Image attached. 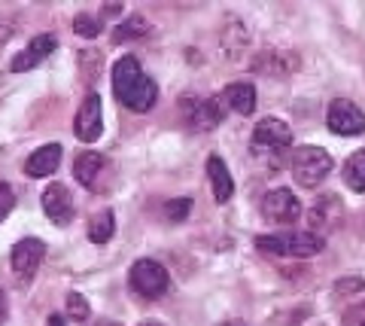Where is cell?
<instances>
[{
	"label": "cell",
	"mask_w": 365,
	"mask_h": 326,
	"mask_svg": "<svg viewBox=\"0 0 365 326\" xmlns=\"http://www.w3.org/2000/svg\"><path fill=\"white\" fill-rule=\"evenodd\" d=\"M113 95H116L119 104L128 107L131 113H146V110L155 107L158 88L150 76L143 73V67L134 55H122V58L113 64Z\"/></svg>",
	"instance_id": "6da1fadb"
},
{
	"label": "cell",
	"mask_w": 365,
	"mask_h": 326,
	"mask_svg": "<svg viewBox=\"0 0 365 326\" xmlns=\"http://www.w3.org/2000/svg\"><path fill=\"white\" fill-rule=\"evenodd\" d=\"M256 247L268 256H289V260H307L323 253L326 238L314 232H283V235H259Z\"/></svg>",
	"instance_id": "7a4b0ae2"
},
{
	"label": "cell",
	"mask_w": 365,
	"mask_h": 326,
	"mask_svg": "<svg viewBox=\"0 0 365 326\" xmlns=\"http://www.w3.org/2000/svg\"><path fill=\"white\" fill-rule=\"evenodd\" d=\"M289 171L292 180L304 189H317L332 171V156L323 147H314V143H304V147H295L289 156Z\"/></svg>",
	"instance_id": "3957f363"
},
{
	"label": "cell",
	"mask_w": 365,
	"mask_h": 326,
	"mask_svg": "<svg viewBox=\"0 0 365 326\" xmlns=\"http://www.w3.org/2000/svg\"><path fill=\"white\" fill-rule=\"evenodd\" d=\"M131 290L134 293H140L146 299H158V296H165L168 290H170V275H168V268L162 263H155V260H137L131 265Z\"/></svg>",
	"instance_id": "277c9868"
},
{
	"label": "cell",
	"mask_w": 365,
	"mask_h": 326,
	"mask_svg": "<svg viewBox=\"0 0 365 326\" xmlns=\"http://www.w3.org/2000/svg\"><path fill=\"white\" fill-rule=\"evenodd\" d=\"M182 119L195 131H210L225 119V101L222 98H182L180 101Z\"/></svg>",
	"instance_id": "5b68a950"
},
{
	"label": "cell",
	"mask_w": 365,
	"mask_h": 326,
	"mask_svg": "<svg viewBox=\"0 0 365 326\" xmlns=\"http://www.w3.org/2000/svg\"><path fill=\"white\" fill-rule=\"evenodd\" d=\"M292 147V131L283 119H262L253 128V153L256 156H280Z\"/></svg>",
	"instance_id": "8992f818"
},
{
	"label": "cell",
	"mask_w": 365,
	"mask_h": 326,
	"mask_svg": "<svg viewBox=\"0 0 365 326\" xmlns=\"http://www.w3.org/2000/svg\"><path fill=\"white\" fill-rule=\"evenodd\" d=\"M326 126L332 134H341V138H353V134H362L365 131V113L347 98H335L329 104V113H326Z\"/></svg>",
	"instance_id": "52a82bcc"
},
{
	"label": "cell",
	"mask_w": 365,
	"mask_h": 326,
	"mask_svg": "<svg viewBox=\"0 0 365 326\" xmlns=\"http://www.w3.org/2000/svg\"><path fill=\"white\" fill-rule=\"evenodd\" d=\"M259 210H262V217H265V220L287 226V223H295L302 217V201L292 195V189L280 186V189H271V193L262 195Z\"/></svg>",
	"instance_id": "ba28073f"
},
{
	"label": "cell",
	"mask_w": 365,
	"mask_h": 326,
	"mask_svg": "<svg viewBox=\"0 0 365 326\" xmlns=\"http://www.w3.org/2000/svg\"><path fill=\"white\" fill-rule=\"evenodd\" d=\"M101 131H104V110H101V95L98 92H88L86 101L76 110L73 134L83 143H95L101 138Z\"/></svg>",
	"instance_id": "9c48e42d"
},
{
	"label": "cell",
	"mask_w": 365,
	"mask_h": 326,
	"mask_svg": "<svg viewBox=\"0 0 365 326\" xmlns=\"http://www.w3.org/2000/svg\"><path fill=\"white\" fill-rule=\"evenodd\" d=\"M46 256V244L40 238H21L16 247H13V256H9V263H13V275L16 280L21 284H28V280L37 275V268Z\"/></svg>",
	"instance_id": "30bf717a"
},
{
	"label": "cell",
	"mask_w": 365,
	"mask_h": 326,
	"mask_svg": "<svg viewBox=\"0 0 365 326\" xmlns=\"http://www.w3.org/2000/svg\"><path fill=\"white\" fill-rule=\"evenodd\" d=\"M299 55L292 49H265V52H256L253 58V71L259 73H268L274 80H283V76H289L299 71Z\"/></svg>",
	"instance_id": "8fae6325"
},
{
	"label": "cell",
	"mask_w": 365,
	"mask_h": 326,
	"mask_svg": "<svg viewBox=\"0 0 365 326\" xmlns=\"http://www.w3.org/2000/svg\"><path fill=\"white\" fill-rule=\"evenodd\" d=\"M43 210H46V217H49L55 226H67V223L73 220L76 208H73V198H71V193H67L64 183H49V186H46Z\"/></svg>",
	"instance_id": "7c38bea8"
},
{
	"label": "cell",
	"mask_w": 365,
	"mask_h": 326,
	"mask_svg": "<svg viewBox=\"0 0 365 326\" xmlns=\"http://www.w3.org/2000/svg\"><path fill=\"white\" fill-rule=\"evenodd\" d=\"M58 49V37H52V34H40V37H34L28 43L25 52H19L13 61H9V71L13 73H21V71H34L40 61H46L49 55Z\"/></svg>",
	"instance_id": "4fadbf2b"
},
{
	"label": "cell",
	"mask_w": 365,
	"mask_h": 326,
	"mask_svg": "<svg viewBox=\"0 0 365 326\" xmlns=\"http://www.w3.org/2000/svg\"><path fill=\"white\" fill-rule=\"evenodd\" d=\"M104 171H107V159L101 153H95V150H86V153H79L73 159V177L86 189H98Z\"/></svg>",
	"instance_id": "5bb4252c"
},
{
	"label": "cell",
	"mask_w": 365,
	"mask_h": 326,
	"mask_svg": "<svg viewBox=\"0 0 365 326\" xmlns=\"http://www.w3.org/2000/svg\"><path fill=\"white\" fill-rule=\"evenodd\" d=\"M58 165H61V143H46V147L34 150L25 159V174L40 180L58 171Z\"/></svg>",
	"instance_id": "9a60e30c"
},
{
	"label": "cell",
	"mask_w": 365,
	"mask_h": 326,
	"mask_svg": "<svg viewBox=\"0 0 365 326\" xmlns=\"http://www.w3.org/2000/svg\"><path fill=\"white\" fill-rule=\"evenodd\" d=\"M207 180H210L213 198L220 201V205L232 201V195H235V180H232V174H228V168H225V162L220 159V156H210V159H207Z\"/></svg>",
	"instance_id": "2e32d148"
},
{
	"label": "cell",
	"mask_w": 365,
	"mask_h": 326,
	"mask_svg": "<svg viewBox=\"0 0 365 326\" xmlns=\"http://www.w3.org/2000/svg\"><path fill=\"white\" fill-rule=\"evenodd\" d=\"M338 217H341V210H338V198L335 195H323L314 205V210H311V229L307 232H314V235H319V238H326V232L335 226L338 223Z\"/></svg>",
	"instance_id": "e0dca14e"
},
{
	"label": "cell",
	"mask_w": 365,
	"mask_h": 326,
	"mask_svg": "<svg viewBox=\"0 0 365 326\" xmlns=\"http://www.w3.org/2000/svg\"><path fill=\"white\" fill-rule=\"evenodd\" d=\"M222 101H225L228 110H235V113H241V116H250L256 110V86L253 83H232V86H225Z\"/></svg>",
	"instance_id": "ac0fdd59"
},
{
	"label": "cell",
	"mask_w": 365,
	"mask_h": 326,
	"mask_svg": "<svg viewBox=\"0 0 365 326\" xmlns=\"http://www.w3.org/2000/svg\"><path fill=\"white\" fill-rule=\"evenodd\" d=\"M222 46L228 52V58H241V52L250 49V31L241 19H235V16H228L225 19V28H222Z\"/></svg>",
	"instance_id": "d6986e66"
},
{
	"label": "cell",
	"mask_w": 365,
	"mask_h": 326,
	"mask_svg": "<svg viewBox=\"0 0 365 326\" xmlns=\"http://www.w3.org/2000/svg\"><path fill=\"white\" fill-rule=\"evenodd\" d=\"M113 232H116V213L110 208H104L101 213H95L88 223V241L91 244H107L113 238Z\"/></svg>",
	"instance_id": "ffe728a7"
},
{
	"label": "cell",
	"mask_w": 365,
	"mask_h": 326,
	"mask_svg": "<svg viewBox=\"0 0 365 326\" xmlns=\"http://www.w3.org/2000/svg\"><path fill=\"white\" fill-rule=\"evenodd\" d=\"M344 183L353 193H365V150H356L344 162Z\"/></svg>",
	"instance_id": "44dd1931"
},
{
	"label": "cell",
	"mask_w": 365,
	"mask_h": 326,
	"mask_svg": "<svg viewBox=\"0 0 365 326\" xmlns=\"http://www.w3.org/2000/svg\"><path fill=\"white\" fill-rule=\"evenodd\" d=\"M146 34H150V21H146L143 16H131V19H125L116 31H113V40L128 43V40H137V37H146Z\"/></svg>",
	"instance_id": "7402d4cb"
},
{
	"label": "cell",
	"mask_w": 365,
	"mask_h": 326,
	"mask_svg": "<svg viewBox=\"0 0 365 326\" xmlns=\"http://www.w3.org/2000/svg\"><path fill=\"white\" fill-rule=\"evenodd\" d=\"M73 31L79 34V37H98L101 31V19H95V16H88V13H79L76 19H73Z\"/></svg>",
	"instance_id": "603a6c76"
},
{
	"label": "cell",
	"mask_w": 365,
	"mask_h": 326,
	"mask_svg": "<svg viewBox=\"0 0 365 326\" xmlns=\"http://www.w3.org/2000/svg\"><path fill=\"white\" fill-rule=\"evenodd\" d=\"M64 308H67V317H73V320H88V314H91V308H88V302H86L83 293H71V296H67Z\"/></svg>",
	"instance_id": "cb8c5ba5"
},
{
	"label": "cell",
	"mask_w": 365,
	"mask_h": 326,
	"mask_svg": "<svg viewBox=\"0 0 365 326\" xmlns=\"http://www.w3.org/2000/svg\"><path fill=\"white\" fill-rule=\"evenodd\" d=\"M362 287H365V280H362L359 275L335 280V293H338V296H359V293H362Z\"/></svg>",
	"instance_id": "d4e9b609"
},
{
	"label": "cell",
	"mask_w": 365,
	"mask_h": 326,
	"mask_svg": "<svg viewBox=\"0 0 365 326\" xmlns=\"http://www.w3.org/2000/svg\"><path fill=\"white\" fill-rule=\"evenodd\" d=\"M189 210H192V198H174L170 205L165 208V213H168V220L170 223H182L189 217Z\"/></svg>",
	"instance_id": "484cf974"
},
{
	"label": "cell",
	"mask_w": 365,
	"mask_h": 326,
	"mask_svg": "<svg viewBox=\"0 0 365 326\" xmlns=\"http://www.w3.org/2000/svg\"><path fill=\"white\" fill-rule=\"evenodd\" d=\"M341 326H365V302H356L341 314Z\"/></svg>",
	"instance_id": "4316f807"
},
{
	"label": "cell",
	"mask_w": 365,
	"mask_h": 326,
	"mask_svg": "<svg viewBox=\"0 0 365 326\" xmlns=\"http://www.w3.org/2000/svg\"><path fill=\"white\" fill-rule=\"evenodd\" d=\"M13 205H16V193H13V186L0 180V223H4V220L9 217V210H13Z\"/></svg>",
	"instance_id": "83f0119b"
},
{
	"label": "cell",
	"mask_w": 365,
	"mask_h": 326,
	"mask_svg": "<svg viewBox=\"0 0 365 326\" xmlns=\"http://www.w3.org/2000/svg\"><path fill=\"white\" fill-rule=\"evenodd\" d=\"M6 314H9V302H6V293L0 290V323L6 320Z\"/></svg>",
	"instance_id": "f1b7e54d"
},
{
	"label": "cell",
	"mask_w": 365,
	"mask_h": 326,
	"mask_svg": "<svg viewBox=\"0 0 365 326\" xmlns=\"http://www.w3.org/2000/svg\"><path fill=\"white\" fill-rule=\"evenodd\" d=\"M49 326H67V323H64L61 314H52V317H49Z\"/></svg>",
	"instance_id": "f546056e"
},
{
	"label": "cell",
	"mask_w": 365,
	"mask_h": 326,
	"mask_svg": "<svg viewBox=\"0 0 365 326\" xmlns=\"http://www.w3.org/2000/svg\"><path fill=\"white\" fill-rule=\"evenodd\" d=\"M91 326H122V323H116V320H95Z\"/></svg>",
	"instance_id": "4dcf8cb0"
},
{
	"label": "cell",
	"mask_w": 365,
	"mask_h": 326,
	"mask_svg": "<svg viewBox=\"0 0 365 326\" xmlns=\"http://www.w3.org/2000/svg\"><path fill=\"white\" fill-rule=\"evenodd\" d=\"M220 326H247L244 320H225V323H220Z\"/></svg>",
	"instance_id": "1f68e13d"
},
{
	"label": "cell",
	"mask_w": 365,
	"mask_h": 326,
	"mask_svg": "<svg viewBox=\"0 0 365 326\" xmlns=\"http://www.w3.org/2000/svg\"><path fill=\"white\" fill-rule=\"evenodd\" d=\"M140 326H165V323H158V320H143Z\"/></svg>",
	"instance_id": "d6a6232c"
}]
</instances>
